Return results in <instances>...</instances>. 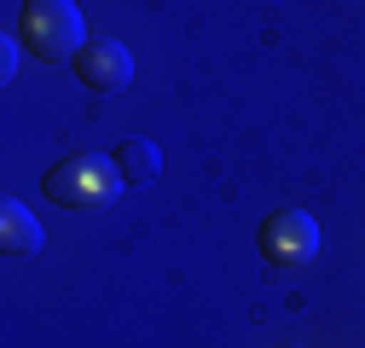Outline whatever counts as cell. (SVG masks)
Instances as JSON below:
<instances>
[{
    "label": "cell",
    "instance_id": "52a82bcc",
    "mask_svg": "<svg viewBox=\"0 0 365 348\" xmlns=\"http://www.w3.org/2000/svg\"><path fill=\"white\" fill-rule=\"evenodd\" d=\"M0 76H6V81L18 76V41H6V47H0Z\"/></svg>",
    "mask_w": 365,
    "mask_h": 348
},
{
    "label": "cell",
    "instance_id": "5b68a950",
    "mask_svg": "<svg viewBox=\"0 0 365 348\" xmlns=\"http://www.w3.org/2000/svg\"><path fill=\"white\" fill-rule=\"evenodd\" d=\"M41 244H47L41 221L18 198H6V203H0V250H6V255H41Z\"/></svg>",
    "mask_w": 365,
    "mask_h": 348
},
{
    "label": "cell",
    "instance_id": "8992f818",
    "mask_svg": "<svg viewBox=\"0 0 365 348\" xmlns=\"http://www.w3.org/2000/svg\"><path fill=\"white\" fill-rule=\"evenodd\" d=\"M116 168H122V180H128V186H151L157 174H163V151H157V140L128 134V140L116 145Z\"/></svg>",
    "mask_w": 365,
    "mask_h": 348
},
{
    "label": "cell",
    "instance_id": "6da1fadb",
    "mask_svg": "<svg viewBox=\"0 0 365 348\" xmlns=\"http://www.w3.org/2000/svg\"><path fill=\"white\" fill-rule=\"evenodd\" d=\"M47 198L58 203V209H110L116 198H122V168H116V157H99V151H76V157H64L47 180Z\"/></svg>",
    "mask_w": 365,
    "mask_h": 348
},
{
    "label": "cell",
    "instance_id": "7a4b0ae2",
    "mask_svg": "<svg viewBox=\"0 0 365 348\" xmlns=\"http://www.w3.org/2000/svg\"><path fill=\"white\" fill-rule=\"evenodd\" d=\"M24 47L41 58V64H64L87 47V29H81V6L76 0H24Z\"/></svg>",
    "mask_w": 365,
    "mask_h": 348
},
{
    "label": "cell",
    "instance_id": "3957f363",
    "mask_svg": "<svg viewBox=\"0 0 365 348\" xmlns=\"http://www.w3.org/2000/svg\"><path fill=\"white\" fill-rule=\"evenodd\" d=\"M261 255H267V267H279V273L307 267V261L319 255V221H313L307 209L272 215V221L261 227Z\"/></svg>",
    "mask_w": 365,
    "mask_h": 348
},
{
    "label": "cell",
    "instance_id": "277c9868",
    "mask_svg": "<svg viewBox=\"0 0 365 348\" xmlns=\"http://www.w3.org/2000/svg\"><path fill=\"white\" fill-rule=\"evenodd\" d=\"M76 76H81V87H93V93H122V87L133 81V53L122 47V41L99 35V41H87V47L76 53Z\"/></svg>",
    "mask_w": 365,
    "mask_h": 348
}]
</instances>
